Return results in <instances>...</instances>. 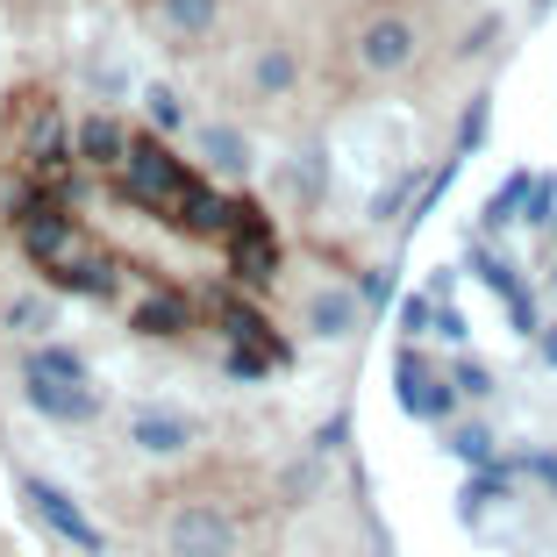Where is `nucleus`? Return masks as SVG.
<instances>
[{
    "instance_id": "obj_1",
    "label": "nucleus",
    "mask_w": 557,
    "mask_h": 557,
    "mask_svg": "<svg viewBox=\"0 0 557 557\" xmlns=\"http://www.w3.org/2000/svg\"><path fill=\"white\" fill-rule=\"evenodd\" d=\"M8 230L50 286L144 336L278 358L264 322L278 236L264 208L214 186L144 122L50 115L22 136Z\"/></svg>"
}]
</instances>
